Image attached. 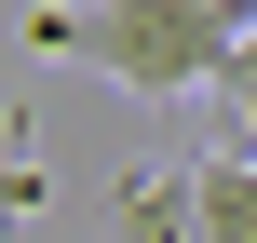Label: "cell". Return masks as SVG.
I'll use <instances>...</instances> for the list:
<instances>
[{"instance_id":"cell-3","label":"cell","mask_w":257,"mask_h":243,"mask_svg":"<svg viewBox=\"0 0 257 243\" xmlns=\"http://www.w3.org/2000/svg\"><path fill=\"white\" fill-rule=\"evenodd\" d=\"M217 108L257 135V14H244V41H230V68H217Z\"/></svg>"},{"instance_id":"cell-1","label":"cell","mask_w":257,"mask_h":243,"mask_svg":"<svg viewBox=\"0 0 257 243\" xmlns=\"http://www.w3.org/2000/svg\"><path fill=\"white\" fill-rule=\"evenodd\" d=\"M244 14L257 0H41V14H27V54H68V68L176 108V95H217Z\"/></svg>"},{"instance_id":"cell-2","label":"cell","mask_w":257,"mask_h":243,"mask_svg":"<svg viewBox=\"0 0 257 243\" xmlns=\"http://www.w3.org/2000/svg\"><path fill=\"white\" fill-rule=\"evenodd\" d=\"M190 203H203V243H257V149L190 162Z\"/></svg>"},{"instance_id":"cell-4","label":"cell","mask_w":257,"mask_h":243,"mask_svg":"<svg viewBox=\"0 0 257 243\" xmlns=\"http://www.w3.org/2000/svg\"><path fill=\"white\" fill-rule=\"evenodd\" d=\"M41 203H54V176H41V162H0V230H14V216H41Z\"/></svg>"}]
</instances>
